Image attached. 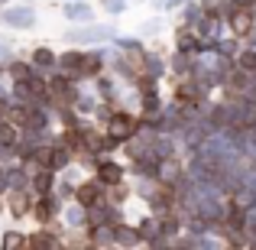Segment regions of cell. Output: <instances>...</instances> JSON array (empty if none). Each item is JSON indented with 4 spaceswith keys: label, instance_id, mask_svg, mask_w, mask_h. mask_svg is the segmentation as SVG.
I'll list each match as a JSON object with an SVG mask.
<instances>
[{
    "label": "cell",
    "instance_id": "cell-1",
    "mask_svg": "<svg viewBox=\"0 0 256 250\" xmlns=\"http://www.w3.org/2000/svg\"><path fill=\"white\" fill-rule=\"evenodd\" d=\"M136 133V120L130 117V114H117V117L110 120V137L114 140H126Z\"/></svg>",
    "mask_w": 256,
    "mask_h": 250
},
{
    "label": "cell",
    "instance_id": "cell-2",
    "mask_svg": "<svg viewBox=\"0 0 256 250\" xmlns=\"http://www.w3.org/2000/svg\"><path fill=\"white\" fill-rule=\"evenodd\" d=\"M230 26H234V33H237V36H246V33L253 30V20H250V13H234V20H230Z\"/></svg>",
    "mask_w": 256,
    "mask_h": 250
},
{
    "label": "cell",
    "instance_id": "cell-3",
    "mask_svg": "<svg viewBox=\"0 0 256 250\" xmlns=\"http://www.w3.org/2000/svg\"><path fill=\"white\" fill-rule=\"evenodd\" d=\"M98 175L107 182V185H117V182H120V175H124V172H120V166H114V163H104V166L98 169Z\"/></svg>",
    "mask_w": 256,
    "mask_h": 250
},
{
    "label": "cell",
    "instance_id": "cell-4",
    "mask_svg": "<svg viewBox=\"0 0 256 250\" xmlns=\"http://www.w3.org/2000/svg\"><path fill=\"white\" fill-rule=\"evenodd\" d=\"M75 195H78L82 205H94V201H98V185H82Z\"/></svg>",
    "mask_w": 256,
    "mask_h": 250
},
{
    "label": "cell",
    "instance_id": "cell-5",
    "mask_svg": "<svg viewBox=\"0 0 256 250\" xmlns=\"http://www.w3.org/2000/svg\"><path fill=\"white\" fill-rule=\"evenodd\" d=\"M13 143H16V127L0 124V146H13Z\"/></svg>",
    "mask_w": 256,
    "mask_h": 250
},
{
    "label": "cell",
    "instance_id": "cell-6",
    "mask_svg": "<svg viewBox=\"0 0 256 250\" xmlns=\"http://www.w3.org/2000/svg\"><path fill=\"white\" fill-rule=\"evenodd\" d=\"M52 214H56V208H52V201H49V198H42V201L36 205V218H39V221H49Z\"/></svg>",
    "mask_w": 256,
    "mask_h": 250
},
{
    "label": "cell",
    "instance_id": "cell-7",
    "mask_svg": "<svg viewBox=\"0 0 256 250\" xmlns=\"http://www.w3.org/2000/svg\"><path fill=\"white\" fill-rule=\"evenodd\" d=\"M36 188H39V192H42V195H46V192H49V188H52V172H49V169H46V166H42V172L36 175Z\"/></svg>",
    "mask_w": 256,
    "mask_h": 250
},
{
    "label": "cell",
    "instance_id": "cell-8",
    "mask_svg": "<svg viewBox=\"0 0 256 250\" xmlns=\"http://www.w3.org/2000/svg\"><path fill=\"white\" fill-rule=\"evenodd\" d=\"M98 69H100V62H98V59L82 56V62H78V72H82V75H91V72H98Z\"/></svg>",
    "mask_w": 256,
    "mask_h": 250
},
{
    "label": "cell",
    "instance_id": "cell-9",
    "mask_svg": "<svg viewBox=\"0 0 256 250\" xmlns=\"http://www.w3.org/2000/svg\"><path fill=\"white\" fill-rule=\"evenodd\" d=\"M178 104H182V107H192V104H194V88H188V85L178 88Z\"/></svg>",
    "mask_w": 256,
    "mask_h": 250
},
{
    "label": "cell",
    "instance_id": "cell-10",
    "mask_svg": "<svg viewBox=\"0 0 256 250\" xmlns=\"http://www.w3.org/2000/svg\"><path fill=\"white\" fill-rule=\"evenodd\" d=\"M240 69H244V72H256V52H244V56H240Z\"/></svg>",
    "mask_w": 256,
    "mask_h": 250
},
{
    "label": "cell",
    "instance_id": "cell-11",
    "mask_svg": "<svg viewBox=\"0 0 256 250\" xmlns=\"http://www.w3.org/2000/svg\"><path fill=\"white\" fill-rule=\"evenodd\" d=\"M52 156H56V150H36V156H32V159H36L39 166H52Z\"/></svg>",
    "mask_w": 256,
    "mask_h": 250
},
{
    "label": "cell",
    "instance_id": "cell-12",
    "mask_svg": "<svg viewBox=\"0 0 256 250\" xmlns=\"http://www.w3.org/2000/svg\"><path fill=\"white\" fill-rule=\"evenodd\" d=\"M13 78H16V85H26L30 82V69L26 65H13Z\"/></svg>",
    "mask_w": 256,
    "mask_h": 250
},
{
    "label": "cell",
    "instance_id": "cell-13",
    "mask_svg": "<svg viewBox=\"0 0 256 250\" xmlns=\"http://www.w3.org/2000/svg\"><path fill=\"white\" fill-rule=\"evenodd\" d=\"M30 244H32V247H56V240H52V237H46V234H39V237H32Z\"/></svg>",
    "mask_w": 256,
    "mask_h": 250
},
{
    "label": "cell",
    "instance_id": "cell-14",
    "mask_svg": "<svg viewBox=\"0 0 256 250\" xmlns=\"http://www.w3.org/2000/svg\"><path fill=\"white\" fill-rule=\"evenodd\" d=\"M62 62H65V69H78V62H82V56H78V52H68V56H65Z\"/></svg>",
    "mask_w": 256,
    "mask_h": 250
},
{
    "label": "cell",
    "instance_id": "cell-15",
    "mask_svg": "<svg viewBox=\"0 0 256 250\" xmlns=\"http://www.w3.org/2000/svg\"><path fill=\"white\" fill-rule=\"evenodd\" d=\"M26 211V198L23 195H13V214H23Z\"/></svg>",
    "mask_w": 256,
    "mask_h": 250
},
{
    "label": "cell",
    "instance_id": "cell-16",
    "mask_svg": "<svg viewBox=\"0 0 256 250\" xmlns=\"http://www.w3.org/2000/svg\"><path fill=\"white\" fill-rule=\"evenodd\" d=\"M36 62H39V65H49V62H52V52H49V49H39V52H36Z\"/></svg>",
    "mask_w": 256,
    "mask_h": 250
},
{
    "label": "cell",
    "instance_id": "cell-17",
    "mask_svg": "<svg viewBox=\"0 0 256 250\" xmlns=\"http://www.w3.org/2000/svg\"><path fill=\"white\" fill-rule=\"evenodd\" d=\"M16 244H23V240H20V237H16V234H10V237H6V240H4V247H16Z\"/></svg>",
    "mask_w": 256,
    "mask_h": 250
},
{
    "label": "cell",
    "instance_id": "cell-18",
    "mask_svg": "<svg viewBox=\"0 0 256 250\" xmlns=\"http://www.w3.org/2000/svg\"><path fill=\"white\" fill-rule=\"evenodd\" d=\"M237 4H240V7H250V4H253V0H237Z\"/></svg>",
    "mask_w": 256,
    "mask_h": 250
}]
</instances>
